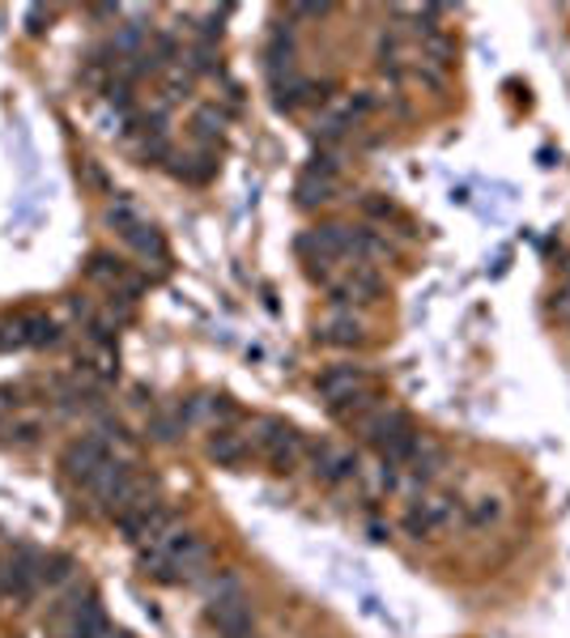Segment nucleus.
<instances>
[{
	"mask_svg": "<svg viewBox=\"0 0 570 638\" xmlns=\"http://www.w3.org/2000/svg\"><path fill=\"white\" fill-rule=\"evenodd\" d=\"M380 409H383V401H380V392H375V387H362V392H354V396H345V401L328 404L333 422L350 425V430H362V425L371 422Z\"/></svg>",
	"mask_w": 570,
	"mask_h": 638,
	"instance_id": "13",
	"label": "nucleus"
},
{
	"mask_svg": "<svg viewBox=\"0 0 570 638\" xmlns=\"http://www.w3.org/2000/svg\"><path fill=\"white\" fill-rule=\"evenodd\" d=\"M107 638H132V635H128V630H111Z\"/></svg>",
	"mask_w": 570,
	"mask_h": 638,
	"instance_id": "20",
	"label": "nucleus"
},
{
	"mask_svg": "<svg viewBox=\"0 0 570 638\" xmlns=\"http://www.w3.org/2000/svg\"><path fill=\"white\" fill-rule=\"evenodd\" d=\"M502 498H494V494H481L476 502H469V511H464V523L469 528H494V523L502 520Z\"/></svg>",
	"mask_w": 570,
	"mask_h": 638,
	"instance_id": "17",
	"label": "nucleus"
},
{
	"mask_svg": "<svg viewBox=\"0 0 570 638\" xmlns=\"http://www.w3.org/2000/svg\"><path fill=\"white\" fill-rule=\"evenodd\" d=\"M315 387H320V396L333 404V401H345V396H354L362 387H371V375H366V366H350V362H336L328 366L324 375L315 379Z\"/></svg>",
	"mask_w": 570,
	"mask_h": 638,
	"instance_id": "12",
	"label": "nucleus"
},
{
	"mask_svg": "<svg viewBox=\"0 0 570 638\" xmlns=\"http://www.w3.org/2000/svg\"><path fill=\"white\" fill-rule=\"evenodd\" d=\"M90 490V498L98 502V511L102 516H111V520H119L137 498H145L141 481H137V473H132V464H124V460H111L102 473L86 485Z\"/></svg>",
	"mask_w": 570,
	"mask_h": 638,
	"instance_id": "4",
	"label": "nucleus"
},
{
	"mask_svg": "<svg viewBox=\"0 0 570 638\" xmlns=\"http://www.w3.org/2000/svg\"><path fill=\"white\" fill-rule=\"evenodd\" d=\"M43 553L30 549V544H18L4 562H0V596L9 600H30L35 591L43 588Z\"/></svg>",
	"mask_w": 570,
	"mask_h": 638,
	"instance_id": "5",
	"label": "nucleus"
},
{
	"mask_svg": "<svg viewBox=\"0 0 570 638\" xmlns=\"http://www.w3.org/2000/svg\"><path fill=\"white\" fill-rule=\"evenodd\" d=\"M455 516H460V498L430 494L404 511L401 528H404V537H413V541H430V537H439L448 523H455Z\"/></svg>",
	"mask_w": 570,
	"mask_h": 638,
	"instance_id": "6",
	"label": "nucleus"
},
{
	"mask_svg": "<svg viewBox=\"0 0 570 638\" xmlns=\"http://www.w3.org/2000/svg\"><path fill=\"white\" fill-rule=\"evenodd\" d=\"M307 460H311L315 481H324V485H341V481H350V477L357 473L354 455L333 448V443H307Z\"/></svg>",
	"mask_w": 570,
	"mask_h": 638,
	"instance_id": "10",
	"label": "nucleus"
},
{
	"mask_svg": "<svg viewBox=\"0 0 570 638\" xmlns=\"http://www.w3.org/2000/svg\"><path fill=\"white\" fill-rule=\"evenodd\" d=\"M205 617L222 638H256V609L235 575H217L205 596Z\"/></svg>",
	"mask_w": 570,
	"mask_h": 638,
	"instance_id": "2",
	"label": "nucleus"
},
{
	"mask_svg": "<svg viewBox=\"0 0 570 638\" xmlns=\"http://www.w3.org/2000/svg\"><path fill=\"white\" fill-rule=\"evenodd\" d=\"M209 460H214L217 469H243L247 460H252V439L247 434H238L235 425H217L214 434H209Z\"/></svg>",
	"mask_w": 570,
	"mask_h": 638,
	"instance_id": "11",
	"label": "nucleus"
},
{
	"mask_svg": "<svg viewBox=\"0 0 570 638\" xmlns=\"http://www.w3.org/2000/svg\"><path fill=\"white\" fill-rule=\"evenodd\" d=\"M315 341L320 345H336V350H354V345L366 341V324L357 320L354 311H336L333 320L315 332Z\"/></svg>",
	"mask_w": 570,
	"mask_h": 638,
	"instance_id": "14",
	"label": "nucleus"
},
{
	"mask_svg": "<svg viewBox=\"0 0 570 638\" xmlns=\"http://www.w3.org/2000/svg\"><path fill=\"white\" fill-rule=\"evenodd\" d=\"M362 439L371 443V451L380 455L387 469H404L422 451V443H426L404 409H380L371 422L362 425Z\"/></svg>",
	"mask_w": 570,
	"mask_h": 638,
	"instance_id": "1",
	"label": "nucleus"
},
{
	"mask_svg": "<svg viewBox=\"0 0 570 638\" xmlns=\"http://www.w3.org/2000/svg\"><path fill=\"white\" fill-rule=\"evenodd\" d=\"M111 460H116V455H111L102 434H81V439H72L69 448H65L60 469H65V477H69L72 485H90Z\"/></svg>",
	"mask_w": 570,
	"mask_h": 638,
	"instance_id": "7",
	"label": "nucleus"
},
{
	"mask_svg": "<svg viewBox=\"0 0 570 638\" xmlns=\"http://www.w3.org/2000/svg\"><path fill=\"white\" fill-rule=\"evenodd\" d=\"M60 635L65 638H107L111 635V621L102 614L95 591L81 588L72 596V605H65V626H60Z\"/></svg>",
	"mask_w": 570,
	"mask_h": 638,
	"instance_id": "8",
	"label": "nucleus"
},
{
	"mask_svg": "<svg viewBox=\"0 0 570 638\" xmlns=\"http://www.w3.org/2000/svg\"><path fill=\"white\" fill-rule=\"evenodd\" d=\"M18 328H22L26 345H35V350L60 341V328H56V320H48V315H18Z\"/></svg>",
	"mask_w": 570,
	"mask_h": 638,
	"instance_id": "15",
	"label": "nucleus"
},
{
	"mask_svg": "<svg viewBox=\"0 0 570 638\" xmlns=\"http://www.w3.org/2000/svg\"><path fill=\"white\" fill-rule=\"evenodd\" d=\"M191 128H196V132L209 141V137H217V132H222V116H217L214 107H200V111H196V119H191Z\"/></svg>",
	"mask_w": 570,
	"mask_h": 638,
	"instance_id": "18",
	"label": "nucleus"
},
{
	"mask_svg": "<svg viewBox=\"0 0 570 638\" xmlns=\"http://www.w3.org/2000/svg\"><path fill=\"white\" fill-rule=\"evenodd\" d=\"M26 341H22V328H18V320L13 324H0V354L4 350H22Z\"/></svg>",
	"mask_w": 570,
	"mask_h": 638,
	"instance_id": "19",
	"label": "nucleus"
},
{
	"mask_svg": "<svg viewBox=\"0 0 570 638\" xmlns=\"http://www.w3.org/2000/svg\"><path fill=\"white\" fill-rule=\"evenodd\" d=\"M333 192H336V179H324V175L303 170V179H298V205H303V209H315V205L333 200Z\"/></svg>",
	"mask_w": 570,
	"mask_h": 638,
	"instance_id": "16",
	"label": "nucleus"
},
{
	"mask_svg": "<svg viewBox=\"0 0 570 638\" xmlns=\"http://www.w3.org/2000/svg\"><path fill=\"white\" fill-rule=\"evenodd\" d=\"M333 303L341 311L350 307H362V303H375L383 294V277L380 268H371V264H350V273L341 277V282H333Z\"/></svg>",
	"mask_w": 570,
	"mask_h": 638,
	"instance_id": "9",
	"label": "nucleus"
},
{
	"mask_svg": "<svg viewBox=\"0 0 570 638\" xmlns=\"http://www.w3.org/2000/svg\"><path fill=\"white\" fill-rule=\"evenodd\" d=\"M252 448L268 460V469H273V473H294V469H298V460L307 455V439H303L289 422H282V418H261V422H256V439H252Z\"/></svg>",
	"mask_w": 570,
	"mask_h": 638,
	"instance_id": "3",
	"label": "nucleus"
}]
</instances>
